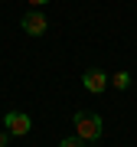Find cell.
<instances>
[{
	"label": "cell",
	"instance_id": "277c9868",
	"mask_svg": "<svg viewBox=\"0 0 137 147\" xmlns=\"http://www.w3.org/2000/svg\"><path fill=\"white\" fill-rule=\"evenodd\" d=\"M82 85H85L91 95H101V92L108 88V75L101 72V69H88V72L82 75Z\"/></svg>",
	"mask_w": 137,
	"mask_h": 147
},
{
	"label": "cell",
	"instance_id": "9c48e42d",
	"mask_svg": "<svg viewBox=\"0 0 137 147\" xmlns=\"http://www.w3.org/2000/svg\"><path fill=\"white\" fill-rule=\"evenodd\" d=\"M0 121H3V118H0Z\"/></svg>",
	"mask_w": 137,
	"mask_h": 147
},
{
	"label": "cell",
	"instance_id": "5b68a950",
	"mask_svg": "<svg viewBox=\"0 0 137 147\" xmlns=\"http://www.w3.org/2000/svg\"><path fill=\"white\" fill-rule=\"evenodd\" d=\"M108 82L114 85L118 92H124V88H131V72H114V75H111Z\"/></svg>",
	"mask_w": 137,
	"mask_h": 147
},
{
	"label": "cell",
	"instance_id": "ba28073f",
	"mask_svg": "<svg viewBox=\"0 0 137 147\" xmlns=\"http://www.w3.org/2000/svg\"><path fill=\"white\" fill-rule=\"evenodd\" d=\"M30 3H33V7H36V10H39V7H46L49 0H30Z\"/></svg>",
	"mask_w": 137,
	"mask_h": 147
},
{
	"label": "cell",
	"instance_id": "3957f363",
	"mask_svg": "<svg viewBox=\"0 0 137 147\" xmlns=\"http://www.w3.org/2000/svg\"><path fill=\"white\" fill-rule=\"evenodd\" d=\"M23 33H30V36H42V33L49 30V20L42 16V10H30V13H23Z\"/></svg>",
	"mask_w": 137,
	"mask_h": 147
},
{
	"label": "cell",
	"instance_id": "8992f818",
	"mask_svg": "<svg viewBox=\"0 0 137 147\" xmlns=\"http://www.w3.org/2000/svg\"><path fill=\"white\" fill-rule=\"evenodd\" d=\"M59 147H88V141H82V137H62Z\"/></svg>",
	"mask_w": 137,
	"mask_h": 147
},
{
	"label": "cell",
	"instance_id": "52a82bcc",
	"mask_svg": "<svg viewBox=\"0 0 137 147\" xmlns=\"http://www.w3.org/2000/svg\"><path fill=\"white\" fill-rule=\"evenodd\" d=\"M10 144V131H0V147H7Z\"/></svg>",
	"mask_w": 137,
	"mask_h": 147
},
{
	"label": "cell",
	"instance_id": "6da1fadb",
	"mask_svg": "<svg viewBox=\"0 0 137 147\" xmlns=\"http://www.w3.org/2000/svg\"><path fill=\"white\" fill-rule=\"evenodd\" d=\"M72 124H75V134H79L82 141H98L101 131H105V124H101V118L95 111H75Z\"/></svg>",
	"mask_w": 137,
	"mask_h": 147
},
{
	"label": "cell",
	"instance_id": "7a4b0ae2",
	"mask_svg": "<svg viewBox=\"0 0 137 147\" xmlns=\"http://www.w3.org/2000/svg\"><path fill=\"white\" fill-rule=\"evenodd\" d=\"M3 124H7V131H10V137H26L33 121H30V115H23V111H10V115L3 118Z\"/></svg>",
	"mask_w": 137,
	"mask_h": 147
}]
</instances>
